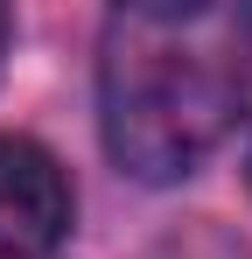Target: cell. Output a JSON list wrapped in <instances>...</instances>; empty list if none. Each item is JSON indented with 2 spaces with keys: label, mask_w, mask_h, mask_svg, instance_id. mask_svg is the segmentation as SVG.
I'll return each mask as SVG.
<instances>
[{
  "label": "cell",
  "mask_w": 252,
  "mask_h": 259,
  "mask_svg": "<svg viewBox=\"0 0 252 259\" xmlns=\"http://www.w3.org/2000/svg\"><path fill=\"white\" fill-rule=\"evenodd\" d=\"M70 217H77V189L63 161L28 133H0V259L56 252Z\"/></svg>",
  "instance_id": "7a4b0ae2"
},
{
  "label": "cell",
  "mask_w": 252,
  "mask_h": 259,
  "mask_svg": "<svg viewBox=\"0 0 252 259\" xmlns=\"http://www.w3.org/2000/svg\"><path fill=\"white\" fill-rule=\"evenodd\" d=\"M252 84L245 0H126L98 28V133L133 182H182L224 147Z\"/></svg>",
  "instance_id": "6da1fadb"
},
{
  "label": "cell",
  "mask_w": 252,
  "mask_h": 259,
  "mask_svg": "<svg viewBox=\"0 0 252 259\" xmlns=\"http://www.w3.org/2000/svg\"><path fill=\"white\" fill-rule=\"evenodd\" d=\"M7 42H14V14L0 7V63H7Z\"/></svg>",
  "instance_id": "277c9868"
},
{
  "label": "cell",
  "mask_w": 252,
  "mask_h": 259,
  "mask_svg": "<svg viewBox=\"0 0 252 259\" xmlns=\"http://www.w3.org/2000/svg\"><path fill=\"white\" fill-rule=\"evenodd\" d=\"M147 259H252V245L238 231H224L217 217H189V224H175Z\"/></svg>",
  "instance_id": "3957f363"
}]
</instances>
